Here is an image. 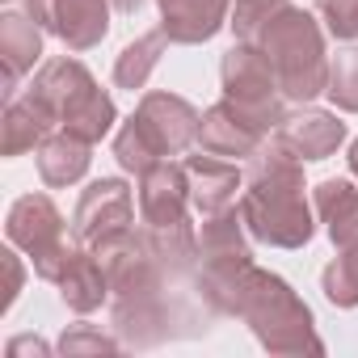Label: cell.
<instances>
[{
  "instance_id": "1",
  "label": "cell",
  "mask_w": 358,
  "mask_h": 358,
  "mask_svg": "<svg viewBox=\"0 0 358 358\" xmlns=\"http://www.w3.org/2000/svg\"><path fill=\"white\" fill-rule=\"evenodd\" d=\"M241 220L253 241H266L274 249H299L312 236V211L303 203V164L291 156L278 139H266L249 169H245V194H241Z\"/></svg>"
},
{
  "instance_id": "2",
  "label": "cell",
  "mask_w": 358,
  "mask_h": 358,
  "mask_svg": "<svg viewBox=\"0 0 358 358\" xmlns=\"http://www.w3.org/2000/svg\"><path fill=\"white\" fill-rule=\"evenodd\" d=\"M199 127H203V118H199V110L186 97H177V93H143L135 118L114 139V156H118L122 169L148 173L152 164L186 152L199 139Z\"/></svg>"
},
{
  "instance_id": "3",
  "label": "cell",
  "mask_w": 358,
  "mask_h": 358,
  "mask_svg": "<svg viewBox=\"0 0 358 358\" xmlns=\"http://www.w3.org/2000/svg\"><path fill=\"white\" fill-rule=\"evenodd\" d=\"M253 43L270 55V64H274V72H278L282 97L308 101V97L324 93V85H329L324 38H320V26H316L303 9L282 5V9L266 22V30H262Z\"/></svg>"
},
{
  "instance_id": "4",
  "label": "cell",
  "mask_w": 358,
  "mask_h": 358,
  "mask_svg": "<svg viewBox=\"0 0 358 358\" xmlns=\"http://www.w3.org/2000/svg\"><path fill=\"white\" fill-rule=\"evenodd\" d=\"M236 312L253 324V333L262 337L266 350H320V341L312 333V312L299 303V295L282 278H274L266 270L245 274Z\"/></svg>"
},
{
  "instance_id": "5",
  "label": "cell",
  "mask_w": 358,
  "mask_h": 358,
  "mask_svg": "<svg viewBox=\"0 0 358 358\" xmlns=\"http://www.w3.org/2000/svg\"><path fill=\"white\" fill-rule=\"evenodd\" d=\"M34 97L47 101V110L55 114V122L68 135H80L89 143H97L110 127H114V101L106 89L93 85V76L85 72V64L76 59H51L38 80L30 85Z\"/></svg>"
},
{
  "instance_id": "6",
  "label": "cell",
  "mask_w": 358,
  "mask_h": 358,
  "mask_svg": "<svg viewBox=\"0 0 358 358\" xmlns=\"http://www.w3.org/2000/svg\"><path fill=\"white\" fill-rule=\"evenodd\" d=\"M9 241L30 253L38 278H47V282H59V274L68 270V262L76 253L68 245V236H64V215L55 211V203L47 194H26V199L13 203Z\"/></svg>"
},
{
  "instance_id": "7",
  "label": "cell",
  "mask_w": 358,
  "mask_h": 358,
  "mask_svg": "<svg viewBox=\"0 0 358 358\" xmlns=\"http://www.w3.org/2000/svg\"><path fill=\"white\" fill-rule=\"evenodd\" d=\"M224 93L236 106H249L257 114H270L274 122H282V89H278V72L270 64V55L257 43H241L224 55Z\"/></svg>"
},
{
  "instance_id": "8",
  "label": "cell",
  "mask_w": 358,
  "mask_h": 358,
  "mask_svg": "<svg viewBox=\"0 0 358 358\" xmlns=\"http://www.w3.org/2000/svg\"><path fill=\"white\" fill-rule=\"evenodd\" d=\"M274 127H278V122H274L270 114H257V110L236 106L232 97H224L220 106H211V110L203 114L199 143H203V152H215V156L236 160V156H253V152L270 139Z\"/></svg>"
},
{
  "instance_id": "9",
  "label": "cell",
  "mask_w": 358,
  "mask_h": 358,
  "mask_svg": "<svg viewBox=\"0 0 358 358\" xmlns=\"http://www.w3.org/2000/svg\"><path fill=\"white\" fill-rule=\"evenodd\" d=\"M131 215H135V199H131L127 182L106 177V182H93V186L80 194L76 215H72V236L93 249V245H101L106 236L127 232V228H131Z\"/></svg>"
},
{
  "instance_id": "10",
  "label": "cell",
  "mask_w": 358,
  "mask_h": 358,
  "mask_svg": "<svg viewBox=\"0 0 358 358\" xmlns=\"http://www.w3.org/2000/svg\"><path fill=\"white\" fill-rule=\"evenodd\" d=\"M30 17L55 38H64L72 51L97 47L110 30L106 0H30Z\"/></svg>"
},
{
  "instance_id": "11",
  "label": "cell",
  "mask_w": 358,
  "mask_h": 358,
  "mask_svg": "<svg viewBox=\"0 0 358 358\" xmlns=\"http://www.w3.org/2000/svg\"><path fill=\"white\" fill-rule=\"evenodd\" d=\"M190 207V182H186V164L160 160L148 173H139V215L148 228H173L186 224Z\"/></svg>"
},
{
  "instance_id": "12",
  "label": "cell",
  "mask_w": 358,
  "mask_h": 358,
  "mask_svg": "<svg viewBox=\"0 0 358 358\" xmlns=\"http://www.w3.org/2000/svg\"><path fill=\"white\" fill-rule=\"evenodd\" d=\"M186 182H190V207L203 215H215V211L236 207V190L245 186V177L236 173L228 156L207 152V156L186 160Z\"/></svg>"
},
{
  "instance_id": "13",
  "label": "cell",
  "mask_w": 358,
  "mask_h": 358,
  "mask_svg": "<svg viewBox=\"0 0 358 358\" xmlns=\"http://www.w3.org/2000/svg\"><path fill=\"white\" fill-rule=\"evenodd\" d=\"M274 139L299 160H329L337 152V143L345 139V122L324 110H303V114L282 118L274 127Z\"/></svg>"
},
{
  "instance_id": "14",
  "label": "cell",
  "mask_w": 358,
  "mask_h": 358,
  "mask_svg": "<svg viewBox=\"0 0 358 358\" xmlns=\"http://www.w3.org/2000/svg\"><path fill=\"white\" fill-rule=\"evenodd\" d=\"M160 13H164V34L169 43H182V47H194V43H207L224 17H228V0H156Z\"/></svg>"
},
{
  "instance_id": "15",
  "label": "cell",
  "mask_w": 358,
  "mask_h": 358,
  "mask_svg": "<svg viewBox=\"0 0 358 358\" xmlns=\"http://www.w3.org/2000/svg\"><path fill=\"white\" fill-rule=\"evenodd\" d=\"M51 127H59V122H55V114L47 110L43 97H34L30 89H26V97L13 93L9 106H5V156H22L26 148L43 143Z\"/></svg>"
},
{
  "instance_id": "16",
  "label": "cell",
  "mask_w": 358,
  "mask_h": 358,
  "mask_svg": "<svg viewBox=\"0 0 358 358\" xmlns=\"http://www.w3.org/2000/svg\"><path fill=\"white\" fill-rule=\"evenodd\" d=\"M0 51H5V97L17 93V80L38 64L43 55V38L34 30V17H22V13H9L0 17Z\"/></svg>"
},
{
  "instance_id": "17",
  "label": "cell",
  "mask_w": 358,
  "mask_h": 358,
  "mask_svg": "<svg viewBox=\"0 0 358 358\" xmlns=\"http://www.w3.org/2000/svg\"><path fill=\"white\" fill-rule=\"evenodd\" d=\"M89 139L80 135H68V131H55L38 143V173L47 186H72L85 177L89 169Z\"/></svg>"
},
{
  "instance_id": "18",
  "label": "cell",
  "mask_w": 358,
  "mask_h": 358,
  "mask_svg": "<svg viewBox=\"0 0 358 358\" xmlns=\"http://www.w3.org/2000/svg\"><path fill=\"white\" fill-rule=\"evenodd\" d=\"M55 287H59V295H64L68 308L93 312V308H101L110 278H106V266L97 262V253H72V262H68V270L59 274Z\"/></svg>"
},
{
  "instance_id": "19",
  "label": "cell",
  "mask_w": 358,
  "mask_h": 358,
  "mask_svg": "<svg viewBox=\"0 0 358 358\" xmlns=\"http://www.w3.org/2000/svg\"><path fill=\"white\" fill-rule=\"evenodd\" d=\"M316 211L329 224V236L345 249L358 241V186L350 182H324L316 186Z\"/></svg>"
},
{
  "instance_id": "20",
  "label": "cell",
  "mask_w": 358,
  "mask_h": 358,
  "mask_svg": "<svg viewBox=\"0 0 358 358\" xmlns=\"http://www.w3.org/2000/svg\"><path fill=\"white\" fill-rule=\"evenodd\" d=\"M164 43H169V34H164V30H152V34L135 38L131 47H122V55H118V64H114V85H118V89H143L148 76H152V68H156L160 55H164Z\"/></svg>"
},
{
  "instance_id": "21",
  "label": "cell",
  "mask_w": 358,
  "mask_h": 358,
  "mask_svg": "<svg viewBox=\"0 0 358 358\" xmlns=\"http://www.w3.org/2000/svg\"><path fill=\"white\" fill-rule=\"evenodd\" d=\"M324 93L333 97L337 110L358 114V47H350L337 59H329V85H324Z\"/></svg>"
},
{
  "instance_id": "22",
  "label": "cell",
  "mask_w": 358,
  "mask_h": 358,
  "mask_svg": "<svg viewBox=\"0 0 358 358\" xmlns=\"http://www.w3.org/2000/svg\"><path fill=\"white\" fill-rule=\"evenodd\" d=\"M324 295L341 308H354L358 303V241L345 245V253L324 270Z\"/></svg>"
},
{
  "instance_id": "23",
  "label": "cell",
  "mask_w": 358,
  "mask_h": 358,
  "mask_svg": "<svg viewBox=\"0 0 358 358\" xmlns=\"http://www.w3.org/2000/svg\"><path fill=\"white\" fill-rule=\"evenodd\" d=\"M282 5H291V0H236V5H232V30H236V38L253 43Z\"/></svg>"
},
{
  "instance_id": "24",
  "label": "cell",
  "mask_w": 358,
  "mask_h": 358,
  "mask_svg": "<svg viewBox=\"0 0 358 358\" xmlns=\"http://www.w3.org/2000/svg\"><path fill=\"white\" fill-rule=\"evenodd\" d=\"M316 13L324 17L329 34L358 38V0H316Z\"/></svg>"
},
{
  "instance_id": "25",
  "label": "cell",
  "mask_w": 358,
  "mask_h": 358,
  "mask_svg": "<svg viewBox=\"0 0 358 358\" xmlns=\"http://www.w3.org/2000/svg\"><path fill=\"white\" fill-rule=\"evenodd\" d=\"M59 350H64V354H80V350H118V341H110L106 333H97V329H89V324H72V333H64Z\"/></svg>"
},
{
  "instance_id": "26",
  "label": "cell",
  "mask_w": 358,
  "mask_h": 358,
  "mask_svg": "<svg viewBox=\"0 0 358 358\" xmlns=\"http://www.w3.org/2000/svg\"><path fill=\"white\" fill-rule=\"evenodd\" d=\"M9 257V299H5V308L17 299V287H22V266H17V253H5Z\"/></svg>"
},
{
  "instance_id": "27",
  "label": "cell",
  "mask_w": 358,
  "mask_h": 358,
  "mask_svg": "<svg viewBox=\"0 0 358 358\" xmlns=\"http://www.w3.org/2000/svg\"><path fill=\"white\" fill-rule=\"evenodd\" d=\"M110 5H114V9H118V13H135V9H139V5H143V0H110Z\"/></svg>"
},
{
  "instance_id": "28",
  "label": "cell",
  "mask_w": 358,
  "mask_h": 358,
  "mask_svg": "<svg viewBox=\"0 0 358 358\" xmlns=\"http://www.w3.org/2000/svg\"><path fill=\"white\" fill-rule=\"evenodd\" d=\"M350 173H354V177H358V139H354V143H350Z\"/></svg>"
}]
</instances>
